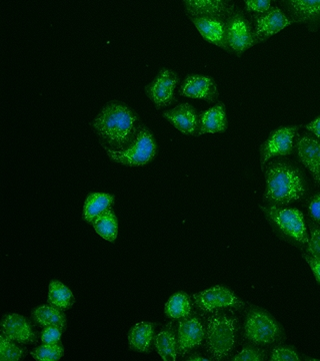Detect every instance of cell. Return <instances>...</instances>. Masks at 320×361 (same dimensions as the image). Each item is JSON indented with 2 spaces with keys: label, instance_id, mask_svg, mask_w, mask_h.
Wrapping results in <instances>:
<instances>
[{
  "label": "cell",
  "instance_id": "cell-1",
  "mask_svg": "<svg viewBox=\"0 0 320 361\" xmlns=\"http://www.w3.org/2000/svg\"><path fill=\"white\" fill-rule=\"evenodd\" d=\"M136 111L122 102H109L92 123V129L108 148L125 149L134 142L141 127Z\"/></svg>",
  "mask_w": 320,
  "mask_h": 361
},
{
  "label": "cell",
  "instance_id": "cell-2",
  "mask_svg": "<svg viewBox=\"0 0 320 361\" xmlns=\"http://www.w3.org/2000/svg\"><path fill=\"white\" fill-rule=\"evenodd\" d=\"M267 189L263 200L270 206H286L301 200L307 194L302 175L288 164L270 163L265 171Z\"/></svg>",
  "mask_w": 320,
  "mask_h": 361
},
{
  "label": "cell",
  "instance_id": "cell-3",
  "mask_svg": "<svg viewBox=\"0 0 320 361\" xmlns=\"http://www.w3.org/2000/svg\"><path fill=\"white\" fill-rule=\"evenodd\" d=\"M212 313L206 319L205 348L212 360H224L236 348L238 320L219 311Z\"/></svg>",
  "mask_w": 320,
  "mask_h": 361
},
{
  "label": "cell",
  "instance_id": "cell-4",
  "mask_svg": "<svg viewBox=\"0 0 320 361\" xmlns=\"http://www.w3.org/2000/svg\"><path fill=\"white\" fill-rule=\"evenodd\" d=\"M267 220L272 226L295 245L307 244L308 235L303 214L297 209L281 208L279 206L262 207Z\"/></svg>",
  "mask_w": 320,
  "mask_h": 361
},
{
  "label": "cell",
  "instance_id": "cell-5",
  "mask_svg": "<svg viewBox=\"0 0 320 361\" xmlns=\"http://www.w3.org/2000/svg\"><path fill=\"white\" fill-rule=\"evenodd\" d=\"M109 159L127 167H141L153 161L156 155V142L153 133L141 126L134 142L125 149H113L103 145Z\"/></svg>",
  "mask_w": 320,
  "mask_h": 361
},
{
  "label": "cell",
  "instance_id": "cell-6",
  "mask_svg": "<svg viewBox=\"0 0 320 361\" xmlns=\"http://www.w3.org/2000/svg\"><path fill=\"white\" fill-rule=\"evenodd\" d=\"M282 331L276 320L267 311L252 307L248 311L243 325V336L255 345H269L281 338Z\"/></svg>",
  "mask_w": 320,
  "mask_h": 361
},
{
  "label": "cell",
  "instance_id": "cell-7",
  "mask_svg": "<svg viewBox=\"0 0 320 361\" xmlns=\"http://www.w3.org/2000/svg\"><path fill=\"white\" fill-rule=\"evenodd\" d=\"M262 42L250 21L241 13H231L226 18V42L229 51L241 56L243 51Z\"/></svg>",
  "mask_w": 320,
  "mask_h": 361
},
{
  "label": "cell",
  "instance_id": "cell-8",
  "mask_svg": "<svg viewBox=\"0 0 320 361\" xmlns=\"http://www.w3.org/2000/svg\"><path fill=\"white\" fill-rule=\"evenodd\" d=\"M179 82V77L175 71L162 68L144 90L154 106L160 110L174 103V92Z\"/></svg>",
  "mask_w": 320,
  "mask_h": 361
},
{
  "label": "cell",
  "instance_id": "cell-9",
  "mask_svg": "<svg viewBox=\"0 0 320 361\" xmlns=\"http://www.w3.org/2000/svg\"><path fill=\"white\" fill-rule=\"evenodd\" d=\"M196 307L203 312H215L225 308L241 310L244 302L224 286H215L193 295Z\"/></svg>",
  "mask_w": 320,
  "mask_h": 361
},
{
  "label": "cell",
  "instance_id": "cell-10",
  "mask_svg": "<svg viewBox=\"0 0 320 361\" xmlns=\"http://www.w3.org/2000/svg\"><path fill=\"white\" fill-rule=\"evenodd\" d=\"M297 130L298 127L281 128L270 135L269 140L260 149L262 168H264L265 163L274 157L286 156L293 153V139Z\"/></svg>",
  "mask_w": 320,
  "mask_h": 361
},
{
  "label": "cell",
  "instance_id": "cell-11",
  "mask_svg": "<svg viewBox=\"0 0 320 361\" xmlns=\"http://www.w3.org/2000/svg\"><path fill=\"white\" fill-rule=\"evenodd\" d=\"M205 339V329L198 317H184L179 325L177 351L186 355L191 349L198 348Z\"/></svg>",
  "mask_w": 320,
  "mask_h": 361
},
{
  "label": "cell",
  "instance_id": "cell-12",
  "mask_svg": "<svg viewBox=\"0 0 320 361\" xmlns=\"http://www.w3.org/2000/svg\"><path fill=\"white\" fill-rule=\"evenodd\" d=\"M179 94L189 99H199L213 103L218 97L217 85L212 78L191 75L180 85Z\"/></svg>",
  "mask_w": 320,
  "mask_h": 361
},
{
  "label": "cell",
  "instance_id": "cell-13",
  "mask_svg": "<svg viewBox=\"0 0 320 361\" xmlns=\"http://www.w3.org/2000/svg\"><path fill=\"white\" fill-rule=\"evenodd\" d=\"M191 20L196 26L203 39L210 44L217 45L229 51L226 42V18L215 16H191Z\"/></svg>",
  "mask_w": 320,
  "mask_h": 361
},
{
  "label": "cell",
  "instance_id": "cell-14",
  "mask_svg": "<svg viewBox=\"0 0 320 361\" xmlns=\"http://www.w3.org/2000/svg\"><path fill=\"white\" fill-rule=\"evenodd\" d=\"M295 146L301 163L309 170L320 187V142L312 135H303L297 137Z\"/></svg>",
  "mask_w": 320,
  "mask_h": 361
},
{
  "label": "cell",
  "instance_id": "cell-15",
  "mask_svg": "<svg viewBox=\"0 0 320 361\" xmlns=\"http://www.w3.org/2000/svg\"><path fill=\"white\" fill-rule=\"evenodd\" d=\"M162 116L184 135H198L199 115L191 104H180L172 110L163 111Z\"/></svg>",
  "mask_w": 320,
  "mask_h": 361
},
{
  "label": "cell",
  "instance_id": "cell-16",
  "mask_svg": "<svg viewBox=\"0 0 320 361\" xmlns=\"http://www.w3.org/2000/svg\"><path fill=\"white\" fill-rule=\"evenodd\" d=\"M255 16L256 35L262 42L295 23L293 20H289L277 7H271L265 13Z\"/></svg>",
  "mask_w": 320,
  "mask_h": 361
},
{
  "label": "cell",
  "instance_id": "cell-17",
  "mask_svg": "<svg viewBox=\"0 0 320 361\" xmlns=\"http://www.w3.org/2000/svg\"><path fill=\"white\" fill-rule=\"evenodd\" d=\"M2 334L18 343H34L37 341V334L32 329V324L23 316L18 314H8L4 318Z\"/></svg>",
  "mask_w": 320,
  "mask_h": 361
},
{
  "label": "cell",
  "instance_id": "cell-18",
  "mask_svg": "<svg viewBox=\"0 0 320 361\" xmlns=\"http://www.w3.org/2000/svg\"><path fill=\"white\" fill-rule=\"evenodd\" d=\"M191 16H215L226 18L232 13L229 0H182Z\"/></svg>",
  "mask_w": 320,
  "mask_h": 361
},
{
  "label": "cell",
  "instance_id": "cell-19",
  "mask_svg": "<svg viewBox=\"0 0 320 361\" xmlns=\"http://www.w3.org/2000/svg\"><path fill=\"white\" fill-rule=\"evenodd\" d=\"M226 127V113L224 104H218L199 115L198 135L224 132Z\"/></svg>",
  "mask_w": 320,
  "mask_h": 361
},
{
  "label": "cell",
  "instance_id": "cell-20",
  "mask_svg": "<svg viewBox=\"0 0 320 361\" xmlns=\"http://www.w3.org/2000/svg\"><path fill=\"white\" fill-rule=\"evenodd\" d=\"M115 202L113 195L104 193H92L85 201L84 217L87 222L92 223L101 214L111 209Z\"/></svg>",
  "mask_w": 320,
  "mask_h": 361
},
{
  "label": "cell",
  "instance_id": "cell-21",
  "mask_svg": "<svg viewBox=\"0 0 320 361\" xmlns=\"http://www.w3.org/2000/svg\"><path fill=\"white\" fill-rule=\"evenodd\" d=\"M32 318L40 326H56L61 331L66 327V318L59 308L56 306H40L32 312Z\"/></svg>",
  "mask_w": 320,
  "mask_h": 361
},
{
  "label": "cell",
  "instance_id": "cell-22",
  "mask_svg": "<svg viewBox=\"0 0 320 361\" xmlns=\"http://www.w3.org/2000/svg\"><path fill=\"white\" fill-rule=\"evenodd\" d=\"M291 13L300 23H308L320 18V0H288Z\"/></svg>",
  "mask_w": 320,
  "mask_h": 361
},
{
  "label": "cell",
  "instance_id": "cell-23",
  "mask_svg": "<svg viewBox=\"0 0 320 361\" xmlns=\"http://www.w3.org/2000/svg\"><path fill=\"white\" fill-rule=\"evenodd\" d=\"M153 334V324L146 322L137 323L128 336L130 348L141 353H148L151 348Z\"/></svg>",
  "mask_w": 320,
  "mask_h": 361
},
{
  "label": "cell",
  "instance_id": "cell-24",
  "mask_svg": "<svg viewBox=\"0 0 320 361\" xmlns=\"http://www.w3.org/2000/svg\"><path fill=\"white\" fill-rule=\"evenodd\" d=\"M96 231L109 242H115L117 237V219L111 209L106 211L92 222Z\"/></svg>",
  "mask_w": 320,
  "mask_h": 361
},
{
  "label": "cell",
  "instance_id": "cell-25",
  "mask_svg": "<svg viewBox=\"0 0 320 361\" xmlns=\"http://www.w3.org/2000/svg\"><path fill=\"white\" fill-rule=\"evenodd\" d=\"M49 301L59 310H68L75 303V297L65 285L53 280L49 284Z\"/></svg>",
  "mask_w": 320,
  "mask_h": 361
},
{
  "label": "cell",
  "instance_id": "cell-26",
  "mask_svg": "<svg viewBox=\"0 0 320 361\" xmlns=\"http://www.w3.org/2000/svg\"><path fill=\"white\" fill-rule=\"evenodd\" d=\"M155 346L158 353L165 361L177 360V341L173 330L167 329L161 331L155 338Z\"/></svg>",
  "mask_w": 320,
  "mask_h": 361
},
{
  "label": "cell",
  "instance_id": "cell-27",
  "mask_svg": "<svg viewBox=\"0 0 320 361\" xmlns=\"http://www.w3.org/2000/svg\"><path fill=\"white\" fill-rule=\"evenodd\" d=\"M165 313L174 319L187 317L191 313V298L186 293L175 294L165 305Z\"/></svg>",
  "mask_w": 320,
  "mask_h": 361
},
{
  "label": "cell",
  "instance_id": "cell-28",
  "mask_svg": "<svg viewBox=\"0 0 320 361\" xmlns=\"http://www.w3.org/2000/svg\"><path fill=\"white\" fill-rule=\"evenodd\" d=\"M25 356V350L2 334L0 339V360L18 361Z\"/></svg>",
  "mask_w": 320,
  "mask_h": 361
},
{
  "label": "cell",
  "instance_id": "cell-29",
  "mask_svg": "<svg viewBox=\"0 0 320 361\" xmlns=\"http://www.w3.org/2000/svg\"><path fill=\"white\" fill-rule=\"evenodd\" d=\"M64 349L60 342L56 344H44L32 351L34 360L44 361L58 360L63 355Z\"/></svg>",
  "mask_w": 320,
  "mask_h": 361
},
{
  "label": "cell",
  "instance_id": "cell-30",
  "mask_svg": "<svg viewBox=\"0 0 320 361\" xmlns=\"http://www.w3.org/2000/svg\"><path fill=\"white\" fill-rule=\"evenodd\" d=\"M258 345L250 344V345L245 346L241 351L237 353L232 360H250V361H262L267 360V353L263 349L257 348Z\"/></svg>",
  "mask_w": 320,
  "mask_h": 361
},
{
  "label": "cell",
  "instance_id": "cell-31",
  "mask_svg": "<svg viewBox=\"0 0 320 361\" xmlns=\"http://www.w3.org/2000/svg\"><path fill=\"white\" fill-rule=\"evenodd\" d=\"M309 224L310 238L307 244V252L314 258L320 259V226L312 222Z\"/></svg>",
  "mask_w": 320,
  "mask_h": 361
},
{
  "label": "cell",
  "instance_id": "cell-32",
  "mask_svg": "<svg viewBox=\"0 0 320 361\" xmlns=\"http://www.w3.org/2000/svg\"><path fill=\"white\" fill-rule=\"evenodd\" d=\"M300 357L293 346H279L274 349L270 360L272 361H297Z\"/></svg>",
  "mask_w": 320,
  "mask_h": 361
},
{
  "label": "cell",
  "instance_id": "cell-33",
  "mask_svg": "<svg viewBox=\"0 0 320 361\" xmlns=\"http://www.w3.org/2000/svg\"><path fill=\"white\" fill-rule=\"evenodd\" d=\"M61 330L56 326L45 327L41 334V341L44 344H56L60 342Z\"/></svg>",
  "mask_w": 320,
  "mask_h": 361
},
{
  "label": "cell",
  "instance_id": "cell-34",
  "mask_svg": "<svg viewBox=\"0 0 320 361\" xmlns=\"http://www.w3.org/2000/svg\"><path fill=\"white\" fill-rule=\"evenodd\" d=\"M244 1H245L248 11L262 13L269 11L271 0H244Z\"/></svg>",
  "mask_w": 320,
  "mask_h": 361
},
{
  "label": "cell",
  "instance_id": "cell-35",
  "mask_svg": "<svg viewBox=\"0 0 320 361\" xmlns=\"http://www.w3.org/2000/svg\"><path fill=\"white\" fill-rule=\"evenodd\" d=\"M303 258L307 260L308 265L310 266L312 272H314L315 278L320 283V259L314 258V256L309 255V254H303Z\"/></svg>",
  "mask_w": 320,
  "mask_h": 361
},
{
  "label": "cell",
  "instance_id": "cell-36",
  "mask_svg": "<svg viewBox=\"0 0 320 361\" xmlns=\"http://www.w3.org/2000/svg\"><path fill=\"white\" fill-rule=\"evenodd\" d=\"M309 211L312 217L320 223V194L314 196L310 201Z\"/></svg>",
  "mask_w": 320,
  "mask_h": 361
},
{
  "label": "cell",
  "instance_id": "cell-37",
  "mask_svg": "<svg viewBox=\"0 0 320 361\" xmlns=\"http://www.w3.org/2000/svg\"><path fill=\"white\" fill-rule=\"evenodd\" d=\"M307 129L310 132L314 133L315 137H319L320 140V116L317 118L314 122L308 123Z\"/></svg>",
  "mask_w": 320,
  "mask_h": 361
},
{
  "label": "cell",
  "instance_id": "cell-38",
  "mask_svg": "<svg viewBox=\"0 0 320 361\" xmlns=\"http://www.w3.org/2000/svg\"><path fill=\"white\" fill-rule=\"evenodd\" d=\"M188 360H208L205 357H199V356H191Z\"/></svg>",
  "mask_w": 320,
  "mask_h": 361
}]
</instances>
